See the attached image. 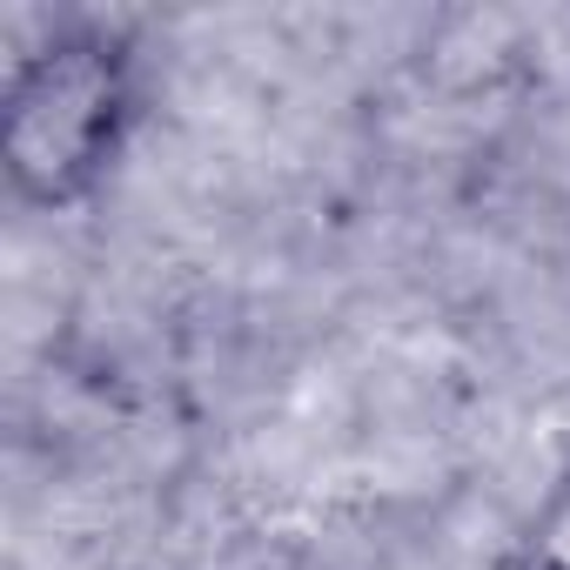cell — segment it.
Returning <instances> with one entry per match:
<instances>
[{"label":"cell","mask_w":570,"mask_h":570,"mask_svg":"<svg viewBox=\"0 0 570 570\" xmlns=\"http://www.w3.org/2000/svg\"><path fill=\"white\" fill-rule=\"evenodd\" d=\"M141 48L108 21H68L14 55L0 88V181L35 215L101 202L141 128Z\"/></svg>","instance_id":"obj_1"},{"label":"cell","mask_w":570,"mask_h":570,"mask_svg":"<svg viewBox=\"0 0 570 570\" xmlns=\"http://www.w3.org/2000/svg\"><path fill=\"white\" fill-rule=\"evenodd\" d=\"M510 570H570V463L537 497V510H530V523L517 537V563Z\"/></svg>","instance_id":"obj_2"}]
</instances>
